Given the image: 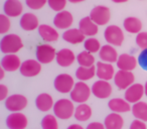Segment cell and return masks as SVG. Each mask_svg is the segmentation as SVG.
<instances>
[{
    "label": "cell",
    "instance_id": "6da1fadb",
    "mask_svg": "<svg viewBox=\"0 0 147 129\" xmlns=\"http://www.w3.org/2000/svg\"><path fill=\"white\" fill-rule=\"evenodd\" d=\"M23 47V43L20 36L14 33L5 34L0 41V49L4 55L16 53Z\"/></svg>",
    "mask_w": 147,
    "mask_h": 129
},
{
    "label": "cell",
    "instance_id": "7a4b0ae2",
    "mask_svg": "<svg viewBox=\"0 0 147 129\" xmlns=\"http://www.w3.org/2000/svg\"><path fill=\"white\" fill-rule=\"evenodd\" d=\"M75 105L74 101L69 99H59L53 105V113L59 119L67 120L75 115Z\"/></svg>",
    "mask_w": 147,
    "mask_h": 129
},
{
    "label": "cell",
    "instance_id": "3957f363",
    "mask_svg": "<svg viewBox=\"0 0 147 129\" xmlns=\"http://www.w3.org/2000/svg\"><path fill=\"white\" fill-rule=\"evenodd\" d=\"M91 94H92V88H90L89 85H87L85 82L80 81L75 84L74 89L69 93V96H71V100H73L75 103L82 104V103H86L90 99Z\"/></svg>",
    "mask_w": 147,
    "mask_h": 129
},
{
    "label": "cell",
    "instance_id": "277c9868",
    "mask_svg": "<svg viewBox=\"0 0 147 129\" xmlns=\"http://www.w3.org/2000/svg\"><path fill=\"white\" fill-rule=\"evenodd\" d=\"M104 37L109 45L120 47L124 41V32L117 25H109L104 31Z\"/></svg>",
    "mask_w": 147,
    "mask_h": 129
},
{
    "label": "cell",
    "instance_id": "5b68a950",
    "mask_svg": "<svg viewBox=\"0 0 147 129\" xmlns=\"http://www.w3.org/2000/svg\"><path fill=\"white\" fill-rule=\"evenodd\" d=\"M36 59L42 65L49 63L55 59L57 57V51L53 45L49 43H42V45H37L36 51H35Z\"/></svg>",
    "mask_w": 147,
    "mask_h": 129
},
{
    "label": "cell",
    "instance_id": "8992f818",
    "mask_svg": "<svg viewBox=\"0 0 147 129\" xmlns=\"http://www.w3.org/2000/svg\"><path fill=\"white\" fill-rule=\"evenodd\" d=\"M75 84L76 83H75L74 78L69 74L57 75L53 81V86H55V90L61 94L71 93L75 87Z\"/></svg>",
    "mask_w": 147,
    "mask_h": 129
},
{
    "label": "cell",
    "instance_id": "52a82bcc",
    "mask_svg": "<svg viewBox=\"0 0 147 129\" xmlns=\"http://www.w3.org/2000/svg\"><path fill=\"white\" fill-rule=\"evenodd\" d=\"M27 98L24 95L13 94L5 100V108L10 112H20L27 106Z\"/></svg>",
    "mask_w": 147,
    "mask_h": 129
},
{
    "label": "cell",
    "instance_id": "ba28073f",
    "mask_svg": "<svg viewBox=\"0 0 147 129\" xmlns=\"http://www.w3.org/2000/svg\"><path fill=\"white\" fill-rule=\"evenodd\" d=\"M90 17L96 24H98L99 26L100 25L102 26V25L107 24L110 21L111 11L109 9V7L104 6V5H98V6H95L91 10Z\"/></svg>",
    "mask_w": 147,
    "mask_h": 129
},
{
    "label": "cell",
    "instance_id": "9c48e42d",
    "mask_svg": "<svg viewBox=\"0 0 147 129\" xmlns=\"http://www.w3.org/2000/svg\"><path fill=\"white\" fill-rule=\"evenodd\" d=\"M135 76L131 71L119 70L115 74L114 83L119 90H126L131 85L134 84Z\"/></svg>",
    "mask_w": 147,
    "mask_h": 129
},
{
    "label": "cell",
    "instance_id": "30bf717a",
    "mask_svg": "<svg viewBox=\"0 0 147 129\" xmlns=\"http://www.w3.org/2000/svg\"><path fill=\"white\" fill-rule=\"evenodd\" d=\"M41 65L37 59H26L21 63L20 74L26 78L35 77L41 72Z\"/></svg>",
    "mask_w": 147,
    "mask_h": 129
},
{
    "label": "cell",
    "instance_id": "8fae6325",
    "mask_svg": "<svg viewBox=\"0 0 147 129\" xmlns=\"http://www.w3.org/2000/svg\"><path fill=\"white\" fill-rule=\"evenodd\" d=\"M144 94H145L144 86L142 84H139V83H136V84L134 83L128 89L125 90L124 97L130 104H135V103L141 101V99L144 96Z\"/></svg>",
    "mask_w": 147,
    "mask_h": 129
},
{
    "label": "cell",
    "instance_id": "7c38bea8",
    "mask_svg": "<svg viewBox=\"0 0 147 129\" xmlns=\"http://www.w3.org/2000/svg\"><path fill=\"white\" fill-rule=\"evenodd\" d=\"M112 86L108 81L99 80L92 86V94L99 99H106L112 95Z\"/></svg>",
    "mask_w": 147,
    "mask_h": 129
},
{
    "label": "cell",
    "instance_id": "4fadbf2b",
    "mask_svg": "<svg viewBox=\"0 0 147 129\" xmlns=\"http://www.w3.org/2000/svg\"><path fill=\"white\" fill-rule=\"evenodd\" d=\"M27 124V117L20 112H13L6 118V125L8 129H25Z\"/></svg>",
    "mask_w": 147,
    "mask_h": 129
},
{
    "label": "cell",
    "instance_id": "5bb4252c",
    "mask_svg": "<svg viewBox=\"0 0 147 129\" xmlns=\"http://www.w3.org/2000/svg\"><path fill=\"white\" fill-rule=\"evenodd\" d=\"M21 61L16 53H8L5 55L1 59V67L6 72L12 73L19 70L21 67Z\"/></svg>",
    "mask_w": 147,
    "mask_h": 129
},
{
    "label": "cell",
    "instance_id": "9a60e30c",
    "mask_svg": "<svg viewBox=\"0 0 147 129\" xmlns=\"http://www.w3.org/2000/svg\"><path fill=\"white\" fill-rule=\"evenodd\" d=\"M74 22V17L69 11L63 10L57 13L53 18V24L59 29H69Z\"/></svg>",
    "mask_w": 147,
    "mask_h": 129
},
{
    "label": "cell",
    "instance_id": "2e32d148",
    "mask_svg": "<svg viewBox=\"0 0 147 129\" xmlns=\"http://www.w3.org/2000/svg\"><path fill=\"white\" fill-rule=\"evenodd\" d=\"M115 70L112 63L106 61H98L97 63V77L100 80L110 81L115 77Z\"/></svg>",
    "mask_w": 147,
    "mask_h": 129
},
{
    "label": "cell",
    "instance_id": "e0dca14e",
    "mask_svg": "<svg viewBox=\"0 0 147 129\" xmlns=\"http://www.w3.org/2000/svg\"><path fill=\"white\" fill-rule=\"evenodd\" d=\"M57 63L59 66L63 67V68H67V67L71 66L75 61V59H77V57L75 55L74 51L69 49H61V51H59L57 53Z\"/></svg>",
    "mask_w": 147,
    "mask_h": 129
},
{
    "label": "cell",
    "instance_id": "ac0fdd59",
    "mask_svg": "<svg viewBox=\"0 0 147 129\" xmlns=\"http://www.w3.org/2000/svg\"><path fill=\"white\" fill-rule=\"evenodd\" d=\"M3 11L8 17L20 16L23 11V5L19 0H6L3 5Z\"/></svg>",
    "mask_w": 147,
    "mask_h": 129
},
{
    "label": "cell",
    "instance_id": "d6986e66",
    "mask_svg": "<svg viewBox=\"0 0 147 129\" xmlns=\"http://www.w3.org/2000/svg\"><path fill=\"white\" fill-rule=\"evenodd\" d=\"M137 63H138V59L135 57H133L132 55L122 53L121 55H119L118 61H117L116 63L119 70L131 71V72H132L137 67Z\"/></svg>",
    "mask_w": 147,
    "mask_h": 129
},
{
    "label": "cell",
    "instance_id": "ffe728a7",
    "mask_svg": "<svg viewBox=\"0 0 147 129\" xmlns=\"http://www.w3.org/2000/svg\"><path fill=\"white\" fill-rule=\"evenodd\" d=\"M63 38L71 45H79L86 41V35L80 28H69L63 33Z\"/></svg>",
    "mask_w": 147,
    "mask_h": 129
},
{
    "label": "cell",
    "instance_id": "44dd1931",
    "mask_svg": "<svg viewBox=\"0 0 147 129\" xmlns=\"http://www.w3.org/2000/svg\"><path fill=\"white\" fill-rule=\"evenodd\" d=\"M99 25L96 24L94 21L92 20L90 16H86L82 18L79 22V28L81 29L83 33L86 36H94L98 33L99 31Z\"/></svg>",
    "mask_w": 147,
    "mask_h": 129
},
{
    "label": "cell",
    "instance_id": "7402d4cb",
    "mask_svg": "<svg viewBox=\"0 0 147 129\" xmlns=\"http://www.w3.org/2000/svg\"><path fill=\"white\" fill-rule=\"evenodd\" d=\"M37 29L40 37L47 43H55L59 41V34L55 27L49 24H40Z\"/></svg>",
    "mask_w": 147,
    "mask_h": 129
},
{
    "label": "cell",
    "instance_id": "603a6c76",
    "mask_svg": "<svg viewBox=\"0 0 147 129\" xmlns=\"http://www.w3.org/2000/svg\"><path fill=\"white\" fill-rule=\"evenodd\" d=\"M99 57H100L102 61L113 63H117L119 55L117 51L114 49V45H105L101 47L100 51H99Z\"/></svg>",
    "mask_w": 147,
    "mask_h": 129
},
{
    "label": "cell",
    "instance_id": "cb8c5ba5",
    "mask_svg": "<svg viewBox=\"0 0 147 129\" xmlns=\"http://www.w3.org/2000/svg\"><path fill=\"white\" fill-rule=\"evenodd\" d=\"M20 26L23 30L26 31H31L39 27V22L38 18L36 17V15L33 14L31 12H26L21 16L20 18Z\"/></svg>",
    "mask_w": 147,
    "mask_h": 129
},
{
    "label": "cell",
    "instance_id": "d4e9b609",
    "mask_svg": "<svg viewBox=\"0 0 147 129\" xmlns=\"http://www.w3.org/2000/svg\"><path fill=\"white\" fill-rule=\"evenodd\" d=\"M108 107L112 112L115 113H127L132 109L130 103L126 99L113 98L108 102Z\"/></svg>",
    "mask_w": 147,
    "mask_h": 129
},
{
    "label": "cell",
    "instance_id": "484cf974",
    "mask_svg": "<svg viewBox=\"0 0 147 129\" xmlns=\"http://www.w3.org/2000/svg\"><path fill=\"white\" fill-rule=\"evenodd\" d=\"M36 108L41 112H49L51 109H53V99L47 93H41L35 99Z\"/></svg>",
    "mask_w": 147,
    "mask_h": 129
},
{
    "label": "cell",
    "instance_id": "4316f807",
    "mask_svg": "<svg viewBox=\"0 0 147 129\" xmlns=\"http://www.w3.org/2000/svg\"><path fill=\"white\" fill-rule=\"evenodd\" d=\"M104 124L106 129H122L124 126V119L119 113H110L105 118Z\"/></svg>",
    "mask_w": 147,
    "mask_h": 129
},
{
    "label": "cell",
    "instance_id": "83f0119b",
    "mask_svg": "<svg viewBox=\"0 0 147 129\" xmlns=\"http://www.w3.org/2000/svg\"><path fill=\"white\" fill-rule=\"evenodd\" d=\"M123 26L127 32L132 33V34H138L139 32H141V29H142V22L137 17L129 16L124 19Z\"/></svg>",
    "mask_w": 147,
    "mask_h": 129
},
{
    "label": "cell",
    "instance_id": "f1b7e54d",
    "mask_svg": "<svg viewBox=\"0 0 147 129\" xmlns=\"http://www.w3.org/2000/svg\"><path fill=\"white\" fill-rule=\"evenodd\" d=\"M92 108L86 103H82V104L78 105L75 110V118L78 121L81 122H86L92 117Z\"/></svg>",
    "mask_w": 147,
    "mask_h": 129
},
{
    "label": "cell",
    "instance_id": "f546056e",
    "mask_svg": "<svg viewBox=\"0 0 147 129\" xmlns=\"http://www.w3.org/2000/svg\"><path fill=\"white\" fill-rule=\"evenodd\" d=\"M97 69L95 66L92 67H82L80 66L76 71V77L79 81H89L96 76Z\"/></svg>",
    "mask_w": 147,
    "mask_h": 129
},
{
    "label": "cell",
    "instance_id": "4dcf8cb0",
    "mask_svg": "<svg viewBox=\"0 0 147 129\" xmlns=\"http://www.w3.org/2000/svg\"><path fill=\"white\" fill-rule=\"evenodd\" d=\"M132 114L136 119H139L141 121L147 122V103L143 102V101H139V102L133 104L132 106Z\"/></svg>",
    "mask_w": 147,
    "mask_h": 129
},
{
    "label": "cell",
    "instance_id": "1f68e13d",
    "mask_svg": "<svg viewBox=\"0 0 147 129\" xmlns=\"http://www.w3.org/2000/svg\"><path fill=\"white\" fill-rule=\"evenodd\" d=\"M77 61L82 67H92L95 63V57L90 51H84L77 55Z\"/></svg>",
    "mask_w": 147,
    "mask_h": 129
},
{
    "label": "cell",
    "instance_id": "d6a6232c",
    "mask_svg": "<svg viewBox=\"0 0 147 129\" xmlns=\"http://www.w3.org/2000/svg\"><path fill=\"white\" fill-rule=\"evenodd\" d=\"M84 47L86 49V51H90L92 53H99L101 49V43L99 41V39L95 38L94 36L88 37L86 41H84Z\"/></svg>",
    "mask_w": 147,
    "mask_h": 129
},
{
    "label": "cell",
    "instance_id": "836d02e7",
    "mask_svg": "<svg viewBox=\"0 0 147 129\" xmlns=\"http://www.w3.org/2000/svg\"><path fill=\"white\" fill-rule=\"evenodd\" d=\"M55 115L47 114L41 120V128L42 129H59V123Z\"/></svg>",
    "mask_w": 147,
    "mask_h": 129
},
{
    "label": "cell",
    "instance_id": "e575fe53",
    "mask_svg": "<svg viewBox=\"0 0 147 129\" xmlns=\"http://www.w3.org/2000/svg\"><path fill=\"white\" fill-rule=\"evenodd\" d=\"M67 0H47L49 6L53 11H57V12L65 10V7L67 6Z\"/></svg>",
    "mask_w": 147,
    "mask_h": 129
},
{
    "label": "cell",
    "instance_id": "d590c367",
    "mask_svg": "<svg viewBox=\"0 0 147 129\" xmlns=\"http://www.w3.org/2000/svg\"><path fill=\"white\" fill-rule=\"evenodd\" d=\"M11 27V22L6 14H0V33L5 34Z\"/></svg>",
    "mask_w": 147,
    "mask_h": 129
},
{
    "label": "cell",
    "instance_id": "8d00e7d4",
    "mask_svg": "<svg viewBox=\"0 0 147 129\" xmlns=\"http://www.w3.org/2000/svg\"><path fill=\"white\" fill-rule=\"evenodd\" d=\"M27 7L32 10L41 9L47 3V0H25Z\"/></svg>",
    "mask_w": 147,
    "mask_h": 129
},
{
    "label": "cell",
    "instance_id": "74e56055",
    "mask_svg": "<svg viewBox=\"0 0 147 129\" xmlns=\"http://www.w3.org/2000/svg\"><path fill=\"white\" fill-rule=\"evenodd\" d=\"M136 43L140 49H147V31H141L137 34Z\"/></svg>",
    "mask_w": 147,
    "mask_h": 129
},
{
    "label": "cell",
    "instance_id": "f35d334b",
    "mask_svg": "<svg viewBox=\"0 0 147 129\" xmlns=\"http://www.w3.org/2000/svg\"><path fill=\"white\" fill-rule=\"evenodd\" d=\"M138 63L143 70L147 71V49L141 51L138 55Z\"/></svg>",
    "mask_w": 147,
    "mask_h": 129
},
{
    "label": "cell",
    "instance_id": "ab89813d",
    "mask_svg": "<svg viewBox=\"0 0 147 129\" xmlns=\"http://www.w3.org/2000/svg\"><path fill=\"white\" fill-rule=\"evenodd\" d=\"M129 129H147V126L144 121H141L139 119H135L134 121H132Z\"/></svg>",
    "mask_w": 147,
    "mask_h": 129
},
{
    "label": "cell",
    "instance_id": "60d3db41",
    "mask_svg": "<svg viewBox=\"0 0 147 129\" xmlns=\"http://www.w3.org/2000/svg\"><path fill=\"white\" fill-rule=\"evenodd\" d=\"M8 97V88L5 85H0V100L5 101Z\"/></svg>",
    "mask_w": 147,
    "mask_h": 129
},
{
    "label": "cell",
    "instance_id": "b9f144b4",
    "mask_svg": "<svg viewBox=\"0 0 147 129\" xmlns=\"http://www.w3.org/2000/svg\"><path fill=\"white\" fill-rule=\"evenodd\" d=\"M86 129H106V127H105V124H103V123L92 122L90 124H88Z\"/></svg>",
    "mask_w": 147,
    "mask_h": 129
},
{
    "label": "cell",
    "instance_id": "7bdbcfd3",
    "mask_svg": "<svg viewBox=\"0 0 147 129\" xmlns=\"http://www.w3.org/2000/svg\"><path fill=\"white\" fill-rule=\"evenodd\" d=\"M67 129H85V128L80 124H71V125H69Z\"/></svg>",
    "mask_w": 147,
    "mask_h": 129
},
{
    "label": "cell",
    "instance_id": "ee69618b",
    "mask_svg": "<svg viewBox=\"0 0 147 129\" xmlns=\"http://www.w3.org/2000/svg\"><path fill=\"white\" fill-rule=\"evenodd\" d=\"M4 72H6V71L1 67V69H0V80H3V78H4V75H5Z\"/></svg>",
    "mask_w": 147,
    "mask_h": 129
},
{
    "label": "cell",
    "instance_id": "f6af8a7d",
    "mask_svg": "<svg viewBox=\"0 0 147 129\" xmlns=\"http://www.w3.org/2000/svg\"><path fill=\"white\" fill-rule=\"evenodd\" d=\"M67 1H69L71 3H75V4H77V3L83 2V1H85V0H67Z\"/></svg>",
    "mask_w": 147,
    "mask_h": 129
},
{
    "label": "cell",
    "instance_id": "bcb514c9",
    "mask_svg": "<svg viewBox=\"0 0 147 129\" xmlns=\"http://www.w3.org/2000/svg\"><path fill=\"white\" fill-rule=\"evenodd\" d=\"M114 3H125L127 2V1H129V0H112Z\"/></svg>",
    "mask_w": 147,
    "mask_h": 129
},
{
    "label": "cell",
    "instance_id": "7dc6e473",
    "mask_svg": "<svg viewBox=\"0 0 147 129\" xmlns=\"http://www.w3.org/2000/svg\"><path fill=\"white\" fill-rule=\"evenodd\" d=\"M144 89H145V96L147 97V81L145 83V86H144Z\"/></svg>",
    "mask_w": 147,
    "mask_h": 129
}]
</instances>
